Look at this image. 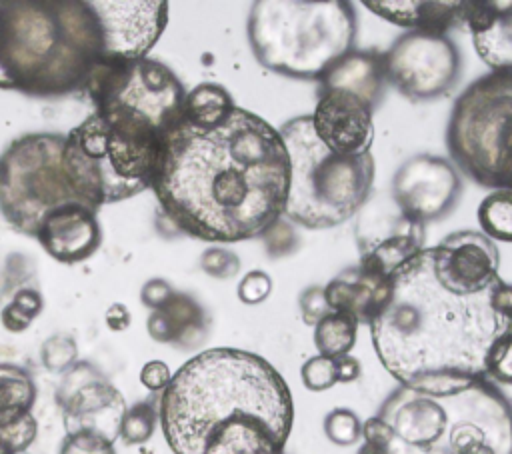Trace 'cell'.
Returning <instances> with one entry per match:
<instances>
[{"label": "cell", "mask_w": 512, "mask_h": 454, "mask_svg": "<svg viewBox=\"0 0 512 454\" xmlns=\"http://www.w3.org/2000/svg\"><path fill=\"white\" fill-rule=\"evenodd\" d=\"M104 54L86 0H0V90L62 96L84 90Z\"/></svg>", "instance_id": "5b68a950"}, {"label": "cell", "mask_w": 512, "mask_h": 454, "mask_svg": "<svg viewBox=\"0 0 512 454\" xmlns=\"http://www.w3.org/2000/svg\"><path fill=\"white\" fill-rule=\"evenodd\" d=\"M290 180L284 216L304 228H332L352 218L368 200L374 180V158L336 154L312 128L310 116L288 120L280 128Z\"/></svg>", "instance_id": "ba28073f"}, {"label": "cell", "mask_w": 512, "mask_h": 454, "mask_svg": "<svg viewBox=\"0 0 512 454\" xmlns=\"http://www.w3.org/2000/svg\"><path fill=\"white\" fill-rule=\"evenodd\" d=\"M158 420L174 454H284L294 402L262 356L210 348L172 374Z\"/></svg>", "instance_id": "3957f363"}, {"label": "cell", "mask_w": 512, "mask_h": 454, "mask_svg": "<svg viewBox=\"0 0 512 454\" xmlns=\"http://www.w3.org/2000/svg\"><path fill=\"white\" fill-rule=\"evenodd\" d=\"M478 222L490 240L512 242V190H494L478 206Z\"/></svg>", "instance_id": "4316f807"}, {"label": "cell", "mask_w": 512, "mask_h": 454, "mask_svg": "<svg viewBox=\"0 0 512 454\" xmlns=\"http://www.w3.org/2000/svg\"><path fill=\"white\" fill-rule=\"evenodd\" d=\"M386 80L410 100H432L458 80L460 56L446 34L410 30L382 54Z\"/></svg>", "instance_id": "8fae6325"}, {"label": "cell", "mask_w": 512, "mask_h": 454, "mask_svg": "<svg viewBox=\"0 0 512 454\" xmlns=\"http://www.w3.org/2000/svg\"><path fill=\"white\" fill-rule=\"evenodd\" d=\"M428 250L434 274L460 292H482L500 278L498 248L480 232H454Z\"/></svg>", "instance_id": "2e32d148"}, {"label": "cell", "mask_w": 512, "mask_h": 454, "mask_svg": "<svg viewBox=\"0 0 512 454\" xmlns=\"http://www.w3.org/2000/svg\"><path fill=\"white\" fill-rule=\"evenodd\" d=\"M158 422V408L152 402H136L126 408L120 424V436L126 444H144L154 434Z\"/></svg>", "instance_id": "f1b7e54d"}, {"label": "cell", "mask_w": 512, "mask_h": 454, "mask_svg": "<svg viewBox=\"0 0 512 454\" xmlns=\"http://www.w3.org/2000/svg\"><path fill=\"white\" fill-rule=\"evenodd\" d=\"M384 80L382 54L370 50H350L324 72L320 86L352 92L376 108L382 98Z\"/></svg>", "instance_id": "603a6c76"}, {"label": "cell", "mask_w": 512, "mask_h": 454, "mask_svg": "<svg viewBox=\"0 0 512 454\" xmlns=\"http://www.w3.org/2000/svg\"><path fill=\"white\" fill-rule=\"evenodd\" d=\"M174 294L172 286L166 282V280H160V278H154V280H148L144 286H142V292H140V298L142 302L152 308V310H158L160 306H164L170 296Z\"/></svg>", "instance_id": "ab89813d"}, {"label": "cell", "mask_w": 512, "mask_h": 454, "mask_svg": "<svg viewBox=\"0 0 512 454\" xmlns=\"http://www.w3.org/2000/svg\"><path fill=\"white\" fill-rule=\"evenodd\" d=\"M300 312H302V320L308 326H316L326 314H330V306L324 298V288L322 286H310L300 294Z\"/></svg>", "instance_id": "74e56055"}, {"label": "cell", "mask_w": 512, "mask_h": 454, "mask_svg": "<svg viewBox=\"0 0 512 454\" xmlns=\"http://www.w3.org/2000/svg\"><path fill=\"white\" fill-rule=\"evenodd\" d=\"M288 180L280 132L236 106L214 128L180 120L164 140L152 190L184 234L240 242L266 234L284 216Z\"/></svg>", "instance_id": "6da1fadb"}, {"label": "cell", "mask_w": 512, "mask_h": 454, "mask_svg": "<svg viewBox=\"0 0 512 454\" xmlns=\"http://www.w3.org/2000/svg\"><path fill=\"white\" fill-rule=\"evenodd\" d=\"M42 296L34 288L16 290L14 298L2 308L0 320L8 332H24L32 320L42 312Z\"/></svg>", "instance_id": "83f0119b"}, {"label": "cell", "mask_w": 512, "mask_h": 454, "mask_svg": "<svg viewBox=\"0 0 512 454\" xmlns=\"http://www.w3.org/2000/svg\"><path fill=\"white\" fill-rule=\"evenodd\" d=\"M0 454H8V452H4V450H2V448H0Z\"/></svg>", "instance_id": "7bdbcfd3"}, {"label": "cell", "mask_w": 512, "mask_h": 454, "mask_svg": "<svg viewBox=\"0 0 512 454\" xmlns=\"http://www.w3.org/2000/svg\"><path fill=\"white\" fill-rule=\"evenodd\" d=\"M38 432L36 418L30 414H24L4 426H0V448L8 454H24L26 448L34 442Z\"/></svg>", "instance_id": "4dcf8cb0"}, {"label": "cell", "mask_w": 512, "mask_h": 454, "mask_svg": "<svg viewBox=\"0 0 512 454\" xmlns=\"http://www.w3.org/2000/svg\"><path fill=\"white\" fill-rule=\"evenodd\" d=\"M486 378L500 384H512V332L498 338L486 358Z\"/></svg>", "instance_id": "836d02e7"}, {"label": "cell", "mask_w": 512, "mask_h": 454, "mask_svg": "<svg viewBox=\"0 0 512 454\" xmlns=\"http://www.w3.org/2000/svg\"><path fill=\"white\" fill-rule=\"evenodd\" d=\"M36 384L28 370L0 362V426L32 412Z\"/></svg>", "instance_id": "d4e9b609"}, {"label": "cell", "mask_w": 512, "mask_h": 454, "mask_svg": "<svg viewBox=\"0 0 512 454\" xmlns=\"http://www.w3.org/2000/svg\"><path fill=\"white\" fill-rule=\"evenodd\" d=\"M460 178L454 166L432 154L408 158L392 180V200L400 214L426 224L444 218L456 204Z\"/></svg>", "instance_id": "4fadbf2b"}, {"label": "cell", "mask_w": 512, "mask_h": 454, "mask_svg": "<svg viewBox=\"0 0 512 454\" xmlns=\"http://www.w3.org/2000/svg\"><path fill=\"white\" fill-rule=\"evenodd\" d=\"M56 400L66 434L92 432L110 442L120 436L124 398L90 362H76L64 372Z\"/></svg>", "instance_id": "7c38bea8"}, {"label": "cell", "mask_w": 512, "mask_h": 454, "mask_svg": "<svg viewBox=\"0 0 512 454\" xmlns=\"http://www.w3.org/2000/svg\"><path fill=\"white\" fill-rule=\"evenodd\" d=\"M76 356V342L64 334H54L42 346V364L50 372H66L76 364Z\"/></svg>", "instance_id": "1f68e13d"}, {"label": "cell", "mask_w": 512, "mask_h": 454, "mask_svg": "<svg viewBox=\"0 0 512 454\" xmlns=\"http://www.w3.org/2000/svg\"><path fill=\"white\" fill-rule=\"evenodd\" d=\"M474 48L492 70H512V0L462 2Z\"/></svg>", "instance_id": "d6986e66"}, {"label": "cell", "mask_w": 512, "mask_h": 454, "mask_svg": "<svg viewBox=\"0 0 512 454\" xmlns=\"http://www.w3.org/2000/svg\"><path fill=\"white\" fill-rule=\"evenodd\" d=\"M356 334V318L344 312H330L314 326V344L320 356L340 358L350 354L356 344Z\"/></svg>", "instance_id": "484cf974"}, {"label": "cell", "mask_w": 512, "mask_h": 454, "mask_svg": "<svg viewBox=\"0 0 512 454\" xmlns=\"http://www.w3.org/2000/svg\"><path fill=\"white\" fill-rule=\"evenodd\" d=\"M172 380V372L166 362L162 360H150L140 370V382L150 392H162Z\"/></svg>", "instance_id": "f35d334b"}, {"label": "cell", "mask_w": 512, "mask_h": 454, "mask_svg": "<svg viewBox=\"0 0 512 454\" xmlns=\"http://www.w3.org/2000/svg\"><path fill=\"white\" fill-rule=\"evenodd\" d=\"M392 296V278L368 272L360 266L346 268L324 286V298L332 312H344L358 324H372Z\"/></svg>", "instance_id": "ffe728a7"}, {"label": "cell", "mask_w": 512, "mask_h": 454, "mask_svg": "<svg viewBox=\"0 0 512 454\" xmlns=\"http://www.w3.org/2000/svg\"><path fill=\"white\" fill-rule=\"evenodd\" d=\"M446 146L470 180L512 190V70H492L456 98Z\"/></svg>", "instance_id": "9c48e42d"}, {"label": "cell", "mask_w": 512, "mask_h": 454, "mask_svg": "<svg viewBox=\"0 0 512 454\" xmlns=\"http://www.w3.org/2000/svg\"><path fill=\"white\" fill-rule=\"evenodd\" d=\"M168 134L94 110L64 136V168L82 200L100 210L152 188Z\"/></svg>", "instance_id": "8992f818"}, {"label": "cell", "mask_w": 512, "mask_h": 454, "mask_svg": "<svg viewBox=\"0 0 512 454\" xmlns=\"http://www.w3.org/2000/svg\"><path fill=\"white\" fill-rule=\"evenodd\" d=\"M62 152V134L36 132L16 138L0 156V212L18 232L36 236L58 206L86 204L68 178Z\"/></svg>", "instance_id": "30bf717a"}, {"label": "cell", "mask_w": 512, "mask_h": 454, "mask_svg": "<svg viewBox=\"0 0 512 454\" xmlns=\"http://www.w3.org/2000/svg\"><path fill=\"white\" fill-rule=\"evenodd\" d=\"M146 326L156 342L192 348L206 336V314L192 296L174 292L164 306L152 310Z\"/></svg>", "instance_id": "7402d4cb"}, {"label": "cell", "mask_w": 512, "mask_h": 454, "mask_svg": "<svg viewBox=\"0 0 512 454\" xmlns=\"http://www.w3.org/2000/svg\"><path fill=\"white\" fill-rule=\"evenodd\" d=\"M512 332V284L460 292L422 248L392 274V296L370 324L372 346L400 386L442 394L486 378L492 344Z\"/></svg>", "instance_id": "7a4b0ae2"}, {"label": "cell", "mask_w": 512, "mask_h": 454, "mask_svg": "<svg viewBox=\"0 0 512 454\" xmlns=\"http://www.w3.org/2000/svg\"><path fill=\"white\" fill-rule=\"evenodd\" d=\"M272 292V278L262 270L248 272L238 284V298L244 304H258Z\"/></svg>", "instance_id": "8d00e7d4"}, {"label": "cell", "mask_w": 512, "mask_h": 454, "mask_svg": "<svg viewBox=\"0 0 512 454\" xmlns=\"http://www.w3.org/2000/svg\"><path fill=\"white\" fill-rule=\"evenodd\" d=\"M36 238L58 262H82L90 258L102 242L98 210L82 202L58 206L42 220Z\"/></svg>", "instance_id": "ac0fdd59"}, {"label": "cell", "mask_w": 512, "mask_h": 454, "mask_svg": "<svg viewBox=\"0 0 512 454\" xmlns=\"http://www.w3.org/2000/svg\"><path fill=\"white\" fill-rule=\"evenodd\" d=\"M364 6L384 20L428 34H444L450 26L462 22V2L438 0H364Z\"/></svg>", "instance_id": "44dd1931"}, {"label": "cell", "mask_w": 512, "mask_h": 454, "mask_svg": "<svg viewBox=\"0 0 512 454\" xmlns=\"http://www.w3.org/2000/svg\"><path fill=\"white\" fill-rule=\"evenodd\" d=\"M354 38L356 12L346 0H258L248 16L256 60L290 78L320 80Z\"/></svg>", "instance_id": "52a82bcc"}, {"label": "cell", "mask_w": 512, "mask_h": 454, "mask_svg": "<svg viewBox=\"0 0 512 454\" xmlns=\"http://www.w3.org/2000/svg\"><path fill=\"white\" fill-rule=\"evenodd\" d=\"M106 324L114 332H122L130 326V312L124 304H112L106 310Z\"/></svg>", "instance_id": "b9f144b4"}, {"label": "cell", "mask_w": 512, "mask_h": 454, "mask_svg": "<svg viewBox=\"0 0 512 454\" xmlns=\"http://www.w3.org/2000/svg\"><path fill=\"white\" fill-rule=\"evenodd\" d=\"M302 382L308 390L312 392H322L338 384V374H336V360L328 356H312L302 364L300 370Z\"/></svg>", "instance_id": "d6a6232c"}, {"label": "cell", "mask_w": 512, "mask_h": 454, "mask_svg": "<svg viewBox=\"0 0 512 454\" xmlns=\"http://www.w3.org/2000/svg\"><path fill=\"white\" fill-rule=\"evenodd\" d=\"M360 268L392 278V274L424 248V224L404 214L368 212L356 226Z\"/></svg>", "instance_id": "e0dca14e"}, {"label": "cell", "mask_w": 512, "mask_h": 454, "mask_svg": "<svg viewBox=\"0 0 512 454\" xmlns=\"http://www.w3.org/2000/svg\"><path fill=\"white\" fill-rule=\"evenodd\" d=\"M374 110L352 92L320 86L316 108L310 114L312 128L320 142L336 154H366L374 140Z\"/></svg>", "instance_id": "9a60e30c"}, {"label": "cell", "mask_w": 512, "mask_h": 454, "mask_svg": "<svg viewBox=\"0 0 512 454\" xmlns=\"http://www.w3.org/2000/svg\"><path fill=\"white\" fill-rule=\"evenodd\" d=\"M234 108L236 104L224 86L204 82L186 92L182 120L196 128H214L224 122Z\"/></svg>", "instance_id": "cb8c5ba5"}, {"label": "cell", "mask_w": 512, "mask_h": 454, "mask_svg": "<svg viewBox=\"0 0 512 454\" xmlns=\"http://www.w3.org/2000/svg\"><path fill=\"white\" fill-rule=\"evenodd\" d=\"M60 454H116L114 452V442L92 434V432H76V434H66Z\"/></svg>", "instance_id": "e575fe53"}, {"label": "cell", "mask_w": 512, "mask_h": 454, "mask_svg": "<svg viewBox=\"0 0 512 454\" xmlns=\"http://www.w3.org/2000/svg\"><path fill=\"white\" fill-rule=\"evenodd\" d=\"M324 432L328 440L338 446H350L360 440L362 436V422L360 418L348 408H334L324 418Z\"/></svg>", "instance_id": "f546056e"}, {"label": "cell", "mask_w": 512, "mask_h": 454, "mask_svg": "<svg viewBox=\"0 0 512 454\" xmlns=\"http://www.w3.org/2000/svg\"><path fill=\"white\" fill-rule=\"evenodd\" d=\"M334 360H336L338 382H354L360 376L362 368H360V362L354 356L346 354V356H340V358H334Z\"/></svg>", "instance_id": "60d3db41"}, {"label": "cell", "mask_w": 512, "mask_h": 454, "mask_svg": "<svg viewBox=\"0 0 512 454\" xmlns=\"http://www.w3.org/2000/svg\"><path fill=\"white\" fill-rule=\"evenodd\" d=\"M200 266L206 274L214 278H230L238 272L240 260L234 252L224 250V248H208L200 256Z\"/></svg>", "instance_id": "d590c367"}, {"label": "cell", "mask_w": 512, "mask_h": 454, "mask_svg": "<svg viewBox=\"0 0 512 454\" xmlns=\"http://www.w3.org/2000/svg\"><path fill=\"white\" fill-rule=\"evenodd\" d=\"M362 438L358 454H512V404L488 378L442 394L400 386Z\"/></svg>", "instance_id": "277c9868"}, {"label": "cell", "mask_w": 512, "mask_h": 454, "mask_svg": "<svg viewBox=\"0 0 512 454\" xmlns=\"http://www.w3.org/2000/svg\"><path fill=\"white\" fill-rule=\"evenodd\" d=\"M104 36L108 58L142 60L154 48L168 22V2H90Z\"/></svg>", "instance_id": "5bb4252c"}]
</instances>
